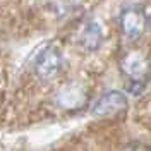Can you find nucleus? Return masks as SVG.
<instances>
[{"mask_svg":"<svg viewBox=\"0 0 151 151\" xmlns=\"http://www.w3.org/2000/svg\"><path fill=\"white\" fill-rule=\"evenodd\" d=\"M124 76L127 77V91L131 94H141L151 76V65L142 52L131 50L122 57L120 62Z\"/></svg>","mask_w":151,"mask_h":151,"instance_id":"obj_1","label":"nucleus"},{"mask_svg":"<svg viewBox=\"0 0 151 151\" xmlns=\"http://www.w3.org/2000/svg\"><path fill=\"white\" fill-rule=\"evenodd\" d=\"M62 65H64V55L60 48L52 43L43 45L36 52V55L33 57V62H31L35 76L43 81L53 79L62 70Z\"/></svg>","mask_w":151,"mask_h":151,"instance_id":"obj_2","label":"nucleus"},{"mask_svg":"<svg viewBox=\"0 0 151 151\" xmlns=\"http://www.w3.org/2000/svg\"><path fill=\"white\" fill-rule=\"evenodd\" d=\"M150 17L141 5H125L119 16V26L127 40H139L148 31Z\"/></svg>","mask_w":151,"mask_h":151,"instance_id":"obj_3","label":"nucleus"},{"mask_svg":"<svg viewBox=\"0 0 151 151\" xmlns=\"http://www.w3.org/2000/svg\"><path fill=\"white\" fill-rule=\"evenodd\" d=\"M127 106V96L122 91H105L94 100L93 106H91V113L98 115V117H105V115H113V113L122 112Z\"/></svg>","mask_w":151,"mask_h":151,"instance_id":"obj_4","label":"nucleus"},{"mask_svg":"<svg viewBox=\"0 0 151 151\" xmlns=\"http://www.w3.org/2000/svg\"><path fill=\"white\" fill-rule=\"evenodd\" d=\"M77 43L79 47L86 52H96L103 43V28L98 19H88L79 29L77 35Z\"/></svg>","mask_w":151,"mask_h":151,"instance_id":"obj_5","label":"nucleus"},{"mask_svg":"<svg viewBox=\"0 0 151 151\" xmlns=\"http://www.w3.org/2000/svg\"><path fill=\"white\" fill-rule=\"evenodd\" d=\"M83 100H84V93H83V89L77 84L64 86V88L58 91V94H57V103L60 105L62 108H74V106H79Z\"/></svg>","mask_w":151,"mask_h":151,"instance_id":"obj_6","label":"nucleus"}]
</instances>
